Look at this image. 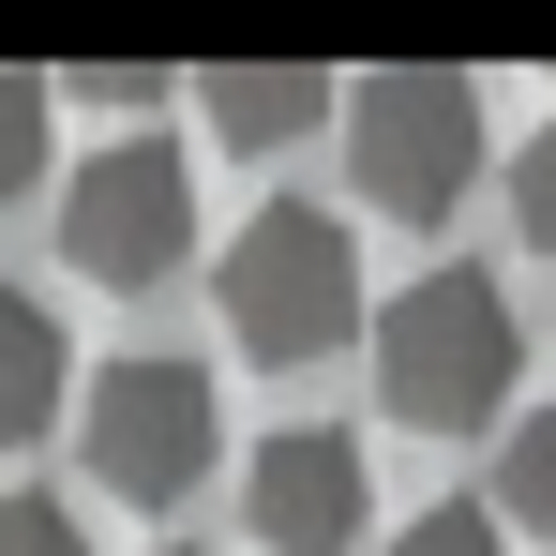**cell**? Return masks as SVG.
<instances>
[{
  "label": "cell",
  "mask_w": 556,
  "mask_h": 556,
  "mask_svg": "<svg viewBox=\"0 0 556 556\" xmlns=\"http://www.w3.org/2000/svg\"><path fill=\"white\" fill-rule=\"evenodd\" d=\"M61 256L105 286V301H151V286L195 256V166L181 136H121L61 181Z\"/></svg>",
  "instance_id": "5"
},
{
  "label": "cell",
  "mask_w": 556,
  "mask_h": 556,
  "mask_svg": "<svg viewBox=\"0 0 556 556\" xmlns=\"http://www.w3.org/2000/svg\"><path fill=\"white\" fill-rule=\"evenodd\" d=\"M226 331H241V362H331L346 331H362V241H346V211H316V195H271L241 241H226Z\"/></svg>",
  "instance_id": "3"
},
{
  "label": "cell",
  "mask_w": 556,
  "mask_h": 556,
  "mask_svg": "<svg viewBox=\"0 0 556 556\" xmlns=\"http://www.w3.org/2000/svg\"><path fill=\"white\" fill-rule=\"evenodd\" d=\"M46 105H61L46 76H0V211H15L30 181H46Z\"/></svg>",
  "instance_id": "10"
},
{
  "label": "cell",
  "mask_w": 556,
  "mask_h": 556,
  "mask_svg": "<svg viewBox=\"0 0 556 556\" xmlns=\"http://www.w3.org/2000/svg\"><path fill=\"white\" fill-rule=\"evenodd\" d=\"M241 511H256V542H271V556H346V542L376 527V466H362L346 421H286V437H256Z\"/></svg>",
  "instance_id": "6"
},
{
  "label": "cell",
  "mask_w": 556,
  "mask_h": 556,
  "mask_svg": "<svg viewBox=\"0 0 556 556\" xmlns=\"http://www.w3.org/2000/svg\"><path fill=\"white\" fill-rule=\"evenodd\" d=\"M195 105H211L226 151H286L316 121H346V76H316V61H226V76H195Z\"/></svg>",
  "instance_id": "7"
},
{
  "label": "cell",
  "mask_w": 556,
  "mask_h": 556,
  "mask_svg": "<svg viewBox=\"0 0 556 556\" xmlns=\"http://www.w3.org/2000/svg\"><path fill=\"white\" fill-rule=\"evenodd\" d=\"M76 452H91V481H105V496H136V511L195 496L211 452H226V391H211V362H166V346L105 362L91 406H76Z\"/></svg>",
  "instance_id": "4"
},
{
  "label": "cell",
  "mask_w": 556,
  "mask_h": 556,
  "mask_svg": "<svg viewBox=\"0 0 556 556\" xmlns=\"http://www.w3.org/2000/svg\"><path fill=\"white\" fill-rule=\"evenodd\" d=\"M511 226H527V241L556 256V121L527 136V151H511Z\"/></svg>",
  "instance_id": "13"
},
{
  "label": "cell",
  "mask_w": 556,
  "mask_h": 556,
  "mask_svg": "<svg viewBox=\"0 0 556 556\" xmlns=\"http://www.w3.org/2000/svg\"><path fill=\"white\" fill-rule=\"evenodd\" d=\"M0 556H91V527H76V496L15 481V496H0Z\"/></svg>",
  "instance_id": "11"
},
{
  "label": "cell",
  "mask_w": 556,
  "mask_h": 556,
  "mask_svg": "<svg viewBox=\"0 0 556 556\" xmlns=\"http://www.w3.org/2000/svg\"><path fill=\"white\" fill-rule=\"evenodd\" d=\"M166 556H181V542H166Z\"/></svg>",
  "instance_id": "15"
},
{
  "label": "cell",
  "mask_w": 556,
  "mask_h": 556,
  "mask_svg": "<svg viewBox=\"0 0 556 556\" xmlns=\"http://www.w3.org/2000/svg\"><path fill=\"white\" fill-rule=\"evenodd\" d=\"M61 421V316L30 286H0V452H30Z\"/></svg>",
  "instance_id": "8"
},
{
  "label": "cell",
  "mask_w": 556,
  "mask_h": 556,
  "mask_svg": "<svg viewBox=\"0 0 556 556\" xmlns=\"http://www.w3.org/2000/svg\"><path fill=\"white\" fill-rule=\"evenodd\" d=\"M76 105H166V76H151V61H91V76H76Z\"/></svg>",
  "instance_id": "14"
},
{
  "label": "cell",
  "mask_w": 556,
  "mask_h": 556,
  "mask_svg": "<svg viewBox=\"0 0 556 556\" xmlns=\"http://www.w3.org/2000/svg\"><path fill=\"white\" fill-rule=\"evenodd\" d=\"M346 181L391 226H437L481 181V76L466 61H376L346 76Z\"/></svg>",
  "instance_id": "2"
},
{
  "label": "cell",
  "mask_w": 556,
  "mask_h": 556,
  "mask_svg": "<svg viewBox=\"0 0 556 556\" xmlns=\"http://www.w3.org/2000/svg\"><path fill=\"white\" fill-rule=\"evenodd\" d=\"M496 527L556 542V406H511V437H496Z\"/></svg>",
  "instance_id": "9"
},
{
  "label": "cell",
  "mask_w": 556,
  "mask_h": 556,
  "mask_svg": "<svg viewBox=\"0 0 556 556\" xmlns=\"http://www.w3.org/2000/svg\"><path fill=\"white\" fill-rule=\"evenodd\" d=\"M391 556H496V511H481V496H437V511L391 527Z\"/></svg>",
  "instance_id": "12"
},
{
  "label": "cell",
  "mask_w": 556,
  "mask_h": 556,
  "mask_svg": "<svg viewBox=\"0 0 556 556\" xmlns=\"http://www.w3.org/2000/svg\"><path fill=\"white\" fill-rule=\"evenodd\" d=\"M511 376H527V316L496 271H421L376 301V406L406 437H511Z\"/></svg>",
  "instance_id": "1"
}]
</instances>
